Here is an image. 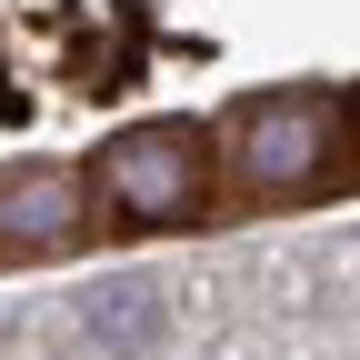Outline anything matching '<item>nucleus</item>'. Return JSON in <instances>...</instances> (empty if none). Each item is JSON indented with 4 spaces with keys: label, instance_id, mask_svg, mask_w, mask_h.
<instances>
[{
    "label": "nucleus",
    "instance_id": "obj_4",
    "mask_svg": "<svg viewBox=\"0 0 360 360\" xmlns=\"http://www.w3.org/2000/svg\"><path fill=\"white\" fill-rule=\"evenodd\" d=\"M80 321L101 330L110 350H150L160 340V281H101V290L80 300Z\"/></svg>",
    "mask_w": 360,
    "mask_h": 360
},
{
    "label": "nucleus",
    "instance_id": "obj_1",
    "mask_svg": "<svg viewBox=\"0 0 360 360\" xmlns=\"http://www.w3.org/2000/svg\"><path fill=\"white\" fill-rule=\"evenodd\" d=\"M220 160L250 200H300L340 160V101L330 90H260L220 120Z\"/></svg>",
    "mask_w": 360,
    "mask_h": 360
},
{
    "label": "nucleus",
    "instance_id": "obj_3",
    "mask_svg": "<svg viewBox=\"0 0 360 360\" xmlns=\"http://www.w3.org/2000/svg\"><path fill=\"white\" fill-rule=\"evenodd\" d=\"M90 231V180L60 160H30V170H0V260H40V250H70Z\"/></svg>",
    "mask_w": 360,
    "mask_h": 360
},
{
    "label": "nucleus",
    "instance_id": "obj_2",
    "mask_svg": "<svg viewBox=\"0 0 360 360\" xmlns=\"http://www.w3.org/2000/svg\"><path fill=\"white\" fill-rule=\"evenodd\" d=\"M90 200H110L130 231H180L200 200H210V150L191 120H130L101 141V160L80 170Z\"/></svg>",
    "mask_w": 360,
    "mask_h": 360
}]
</instances>
